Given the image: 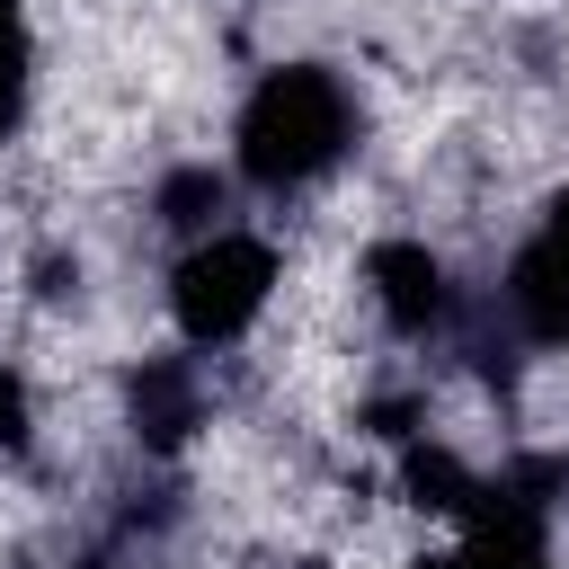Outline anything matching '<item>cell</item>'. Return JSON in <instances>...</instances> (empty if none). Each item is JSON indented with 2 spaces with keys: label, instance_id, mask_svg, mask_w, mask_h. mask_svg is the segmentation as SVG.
<instances>
[{
  "label": "cell",
  "instance_id": "3",
  "mask_svg": "<svg viewBox=\"0 0 569 569\" xmlns=\"http://www.w3.org/2000/svg\"><path fill=\"white\" fill-rule=\"evenodd\" d=\"M356 293H365L373 329L400 338V347H445L453 320H462V302H471L427 231H382V240H365V258H356Z\"/></svg>",
  "mask_w": 569,
  "mask_h": 569
},
{
  "label": "cell",
  "instance_id": "5",
  "mask_svg": "<svg viewBox=\"0 0 569 569\" xmlns=\"http://www.w3.org/2000/svg\"><path fill=\"white\" fill-rule=\"evenodd\" d=\"M213 427V382H204V356L196 347H151L124 365V436L142 462H178L196 436Z\"/></svg>",
  "mask_w": 569,
  "mask_h": 569
},
{
  "label": "cell",
  "instance_id": "2",
  "mask_svg": "<svg viewBox=\"0 0 569 569\" xmlns=\"http://www.w3.org/2000/svg\"><path fill=\"white\" fill-rule=\"evenodd\" d=\"M276 293H284V240H276V231H249V222H222L213 240L178 249V258H169V284H160L169 329H178V347H196V356L240 347V338L276 311Z\"/></svg>",
  "mask_w": 569,
  "mask_h": 569
},
{
  "label": "cell",
  "instance_id": "1",
  "mask_svg": "<svg viewBox=\"0 0 569 569\" xmlns=\"http://www.w3.org/2000/svg\"><path fill=\"white\" fill-rule=\"evenodd\" d=\"M356 133H365V107H356L347 71H329V62H311V53L267 62V71L249 80L240 116H231V178H240L249 196H267V204L311 196L320 178L347 169Z\"/></svg>",
  "mask_w": 569,
  "mask_h": 569
},
{
  "label": "cell",
  "instance_id": "7",
  "mask_svg": "<svg viewBox=\"0 0 569 569\" xmlns=\"http://www.w3.org/2000/svg\"><path fill=\"white\" fill-rule=\"evenodd\" d=\"M27 98H36V27L27 0H0V142H18Z\"/></svg>",
  "mask_w": 569,
  "mask_h": 569
},
{
  "label": "cell",
  "instance_id": "4",
  "mask_svg": "<svg viewBox=\"0 0 569 569\" xmlns=\"http://www.w3.org/2000/svg\"><path fill=\"white\" fill-rule=\"evenodd\" d=\"M480 302L525 356H569V178L542 196L533 231L507 249V267Z\"/></svg>",
  "mask_w": 569,
  "mask_h": 569
},
{
  "label": "cell",
  "instance_id": "6",
  "mask_svg": "<svg viewBox=\"0 0 569 569\" xmlns=\"http://www.w3.org/2000/svg\"><path fill=\"white\" fill-rule=\"evenodd\" d=\"M222 222H231V178H222L213 160H178V169L151 178V231H160V240L196 249V240H213Z\"/></svg>",
  "mask_w": 569,
  "mask_h": 569
}]
</instances>
